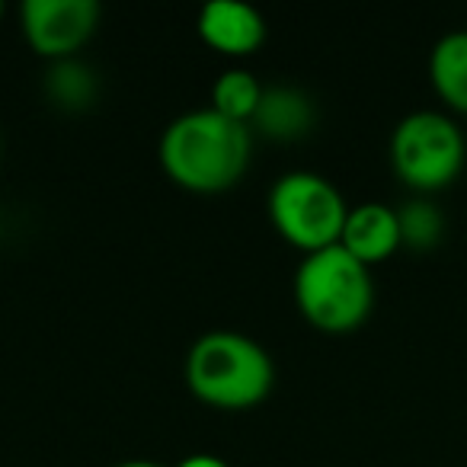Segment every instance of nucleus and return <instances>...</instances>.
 <instances>
[{"label":"nucleus","instance_id":"f03ea898","mask_svg":"<svg viewBox=\"0 0 467 467\" xmlns=\"http://www.w3.org/2000/svg\"><path fill=\"white\" fill-rule=\"evenodd\" d=\"M186 384L214 410H254L273 394L275 365L256 339L237 330L202 333L186 356Z\"/></svg>","mask_w":467,"mask_h":467},{"label":"nucleus","instance_id":"ddd939ff","mask_svg":"<svg viewBox=\"0 0 467 467\" xmlns=\"http://www.w3.org/2000/svg\"><path fill=\"white\" fill-rule=\"evenodd\" d=\"M397 221H400V244L416 254H426L445 234V218H441L439 205L429 199H410L397 208Z\"/></svg>","mask_w":467,"mask_h":467},{"label":"nucleus","instance_id":"f8f14e48","mask_svg":"<svg viewBox=\"0 0 467 467\" xmlns=\"http://www.w3.org/2000/svg\"><path fill=\"white\" fill-rule=\"evenodd\" d=\"M266 87L256 80V74H250L247 67H227L218 74V80L212 84V109L221 112L224 119L250 125L260 109V99Z\"/></svg>","mask_w":467,"mask_h":467},{"label":"nucleus","instance_id":"7ed1b4c3","mask_svg":"<svg viewBox=\"0 0 467 467\" xmlns=\"http://www.w3.org/2000/svg\"><path fill=\"white\" fill-rule=\"evenodd\" d=\"M295 305L320 333L358 330L375 307L371 269L339 244L307 254L295 269Z\"/></svg>","mask_w":467,"mask_h":467},{"label":"nucleus","instance_id":"9b49d317","mask_svg":"<svg viewBox=\"0 0 467 467\" xmlns=\"http://www.w3.org/2000/svg\"><path fill=\"white\" fill-rule=\"evenodd\" d=\"M46 97L55 109L65 112H80L90 109L99 97V78L90 65H84L80 58H65L52 61L46 71Z\"/></svg>","mask_w":467,"mask_h":467},{"label":"nucleus","instance_id":"0eeeda50","mask_svg":"<svg viewBox=\"0 0 467 467\" xmlns=\"http://www.w3.org/2000/svg\"><path fill=\"white\" fill-rule=\"evenodd\" d=\"M199 39L227 58H247L266 42V20L241 0H212L199 10Z\"/></svg>","mask_w":467,"mask_h":467},{"label":"nucleus","instance_id":"39448f33","mask_svg":"<svg viewBox=\"0 0 467 467\" xmlns=\"http://www.w3.org/2000/svg\"><path fill=\"white\" fill-rule=\"evenodd\" d=\"M467 141L448 112L413 109L390 131V167L416 192H439L464 170Z\"/></svg>","mask_w":467,"mask_h":467},{"label":"nucleus","instance_id":"dca6fc26","mask_svg":"<svg viewBox=\"0 0 467 467\" xmlns=\"http://www.w3.org/2000/svg\"><path fill=\"white\" fill-rule=\"evenodd\" d=\"M0 16H4V4H0Z\"/></svg>","mask_w":467,"mask_h":467},{"label":"nucleus","instance_id":"f257e3e1","mask_svg":"<svg viewBox=\"0 0 467 467\" xmlns=\"http://www.w3.org/2000/svg\"><path fill=\"white\" fill-rule=\"evenodd\" d=\"M161 167L186 192L218 195L244 180L254 161L250 125L224 119L221 112L192 109L176 116L161 135Z\"/></svg>","mask_w":467,"mask_h":467},{"label":"nucleus","instance_id":"20e7f679","mask_svg":"<svg viewBox=\"0 0 467 467\" xmlns=\"http://www.w3.org/2000/svg\"><path fill=\"white\" fill-rule=\"evenodd\" d=\"M266 208L282 241L298 247L305 256L337 247L349 218V205L337 182L311 170L282 173L269 189Z\"/></svg>","mask_w":467,"mask_h":467},{"label":"nucleus","instance_id":"9d476101","mask_svg":"<svg viewBox=\"0 0 467 467\" xmlns=\"http://www.w3.org/2000/svg\"><path fill=\"white\" fill-rule=\"evenodd\" d=\"M429 80L439 99H445L451 109L467 112V29L439 36L429 52Z\"/></svg>","mask_w":467,"mask_h":467},{"label":"nucleus","instance_id":"423d86ee","mask_svg":"<svg viewBox=\"0 0 467 467\" xmlns=\"http://www.w3.org/2000/svg\"><path fill=\"white\" fill-rule=\"evenodd\" d=\"M99 16L97 0H26L20 7V29L29 48L52 65L78 58L99 29Z\"/></svg>","mask_w":467,"mask_h":467},{"label":"nucleus","instance_id":"6e6552de","mask_svg":"<svg viewBox=\"0 0 467 467\" xmlns=\"http://www.w3.org/2000/svg\"><path fill=\"white\" fill-rule=\"evenodd\" d=\"M339 247L349 250L358 263L375 266L394 256L400 244V221H397V208L384 205V202H362V205H349V218H346Z\"/></svg>","mask_w":467,"mask_h":467},{"label":"nucleus","instance_id":"4468645a","mask_svg":"<svg viewBox=\"0 0 467 467\" xmlns=\"http://www.w3.org/2000/svg\"><path fill=\"white\" fill-rule=\"evenodd\" d=\"M176 467H227L224 458H218V454H189V458H182Z\"/></svg>","mask_w":467,"mask_h":467},{"label":"nucleus","instance_id":"2eb2a0df","mask_svg":"<svg viewBox=\"0 0 467 467\" xmlns=\"http://www.w3.org/2000/svg\"><path fill=\"white\" fill-rule=\"evenodd\" d=\"M119 467H161V464H150V461H125Z\"/></svg>","mask_w":467,"mask_h":467},{"label":"nucleus","instance_id":"1a4fd4ad","mask_svg":"<svg viewBox=\"0 0 467 467\" xmlns=\"http://www.w3.org/2000/svg\"><path fill=\"white\" fill-rule=\"evenodd\" d=\"M317 122V109H314L311 97L298 87H266L260 99L250 131L269 138V141H298Z\"/></svg>","mask_w":467,"mask_h":467}]
</instances>
